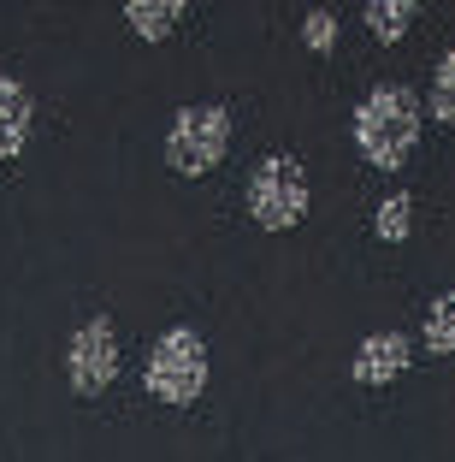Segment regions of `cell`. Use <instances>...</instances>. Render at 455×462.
<instances>
[{
	"label": "cell",
	"instance_id": "cell-1",
	"mask_svg": "<svg viewBox=\"0 0 455 462\" xmlns=\"http://www.w3.org/2000/svg\"><path fill=\"white\" fill-rule=\"evenodd\" d=\"M414 136H420V101L402 89V83H385L355 107V143L373 166H402L414 154Z\"/></svg>",
	"mask_w": 455,
	"mask_h": 462
},
{
	"label": "cell",
	"instance_id": "cell-2",
	"mask_svg": "<svg viewBox=\"0 0 455 462\" xmlns=\"http://www.w3.org/2000/svg\"><path fill=\"white\" fill-rule=\"evenodd\" d=\"M201 385H207V344L189 327L160 332L154 350H148V392L160 403H196Z\"/></svg>",
	"mask_w": 455,
	"mask_h": 462
},
{
	"label": "cell",
	"instance_id": "cell-3",
	"mask_svg": "<svg viewBox=\"0 0 455 462\" xmlns=\"http://www.w3.org/2000/svg\"><path fill=\"white\" fill-rule=\"evenodd\" d=\"M249 214L267 231H290L296 219L308 214V172H302L296 154H267L255 166V178H249Z\"/></svg>",
	"mask_w": 455,
	"mask_h": 462
},
{
	"label": "cell",
	"instance_id": "cell-4",
	"mask_svg": "<svg viewBox=\"0 0 455 462\" xmlns=\"http://www.w3.org/2000/svg\"><path fill=\"white\" fill-rule=\"evenodd\" d=\"M225 143H231L225 107H184L172 119V131H166V161H172V172L201 178L207 166H219Z\"/></svg>",
	"mask_w": 455,
	"mask_h": 462
},
{
	"label": "cell",
	"instance_id": "cell-5",
	"mask_svg": "<svg viewBox=\"0 0 455 462\" xmlns=\"http://www.w3.org/2000/svg\"><path fill=\"white\" fill-rule=\"evenodd\" d=\"M66 367H71V392L83 397H101L119 374V338H113L107 320H83L71 332V350H66Z\"/></svg>",
	"mask_w": 455,
	"mask_h": 462
},
{
	"label": "cell",
	"instance_id": "cell-6",
	"mask_svg": "<svg viewBox=\"0 0 455 462\" xmlns=\"http://www.w3.org/2000/svg\"><path fill=\"white\" fill-rule=\"evenodd\" d=\"M402 367H408V338H402V332H373V338H361L349 374L361 385H390Z\"/></svg>",
	"mask_w": 455,
	"mask_h": 462
},
{
	"label": "cell",
	"instance_id": "cell-7",
	"mask_svg": "<svg viewBox=\"0 0 455 462\" xmlns=\"http://www.w3.org/2000/svg\"><path fill=\"white\" fill-rule=\"evenodd\" d=\"M24 143H30V89L0 78V161H13Z\"/></svg>",
	"mask_w": 455,
	"mask_h": 462
},
{
	"label": "cell",
	"instance_id": "cell-8",
	"mask_svg": "<svg viewBox=\"0 0 455 462\" xmlns=\"http://www.w3.org/2000/svg\"><path fill=\"white\" fill-rule=\"evenodd\" d=\"M124 18H131V30L136 36H148V42H160L166 30L184 18V0H131L124 6Z\"/></svg>",
	"mask_w": 455,
	"mask_h": 462
},
{
	"label": "cell",
	"instance_id": "cell-9",
	"mask_svg": "<svg viewBox=\"0 0 455 462\" xmlns=\"http://www.w3.org/2000/svg\"><path fill=\"white\" fill-rule=\"evenodd\" d=\"M414 13H420L414 0H367L361 18H367V30H373L378 42H402V30L414 24Z\"/></svg>",
	"mask_w": 455,
	"mask_h": 462
},
{
	"label": "cell",
	"instance_id": "cell-10",
	"mask_svg": "<svg viewBox=\"0 0 455 462\" xmlns=\"http://www.w3.org/2000/svg\"><path fill=\"white\" fill-rule=\"evenodd\" d=\"M426 344L438 356H455V291H443L432 302V320H426Z\"/></svg>",
	"mask_w": 455,
	"mask_h": 462
},
{
	"label": "cell",
	"instance_id": "cell-11",
	"mask_svg": "<svg viewBox=\"0 0 455 462\" xmlns=\"http://www.w3.org/2000/svg\"><path fill=\"white\" fill-rule=\"evenodd\" d=\"M408 219H414V196H402V190H396L385 208H378L373 226H378V237H385V244H402V237H408Z\"/></svg>",
	"mask_w": 455,
	"mask_h": 462
},
{
	"label": "cell",
	"instance_id": "cell-12",
	"mask_svg": "<svg viewBox=\"0 0 455 462\" xmlns=\"http://www.w3.org/2000/svg\"><path fill=\"white\" fill-rule=\"evenodd\" d=\"M432 113L443 125H455V48L438 60V78H432Z\"/></svg>",
	"mask_w": 455,
	"mask_h": 462
},
{
	"label": "cell",
	"instance_id": "cell-13",
	"mask_svg": "<svg viewBox=\"0 0 455 462\" xmlns=\"http://www.w3.org/2000/svg\"><path fill=\"white\" fill-rule=\"evenodd\" d=\"M302 42H308V48H320V54H325V48H332V42H337V18L325 13V6H314V13L302 18Z\"/></svg>",
	"mask_w": 455,
	"mask_h": 462
}]
</instances>
